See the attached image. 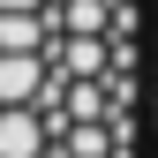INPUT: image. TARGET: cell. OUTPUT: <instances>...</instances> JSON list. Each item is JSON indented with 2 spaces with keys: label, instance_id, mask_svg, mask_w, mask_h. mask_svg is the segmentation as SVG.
<instances>
[{
  "label": "cell",
  "instance_id": "obj_1",
  "mask_svg": "<svg viewBox=\"0 0 158 158\" xmlns=\"http://www.w3.org/2000/svg\"><path fill=\"white\" fill-rule=\"evenodd\" d=\"M151 158H158V0H151Z\"/></svg>",
  "mask_w": 158,
  "mask_h": 158
}]
</instances>
